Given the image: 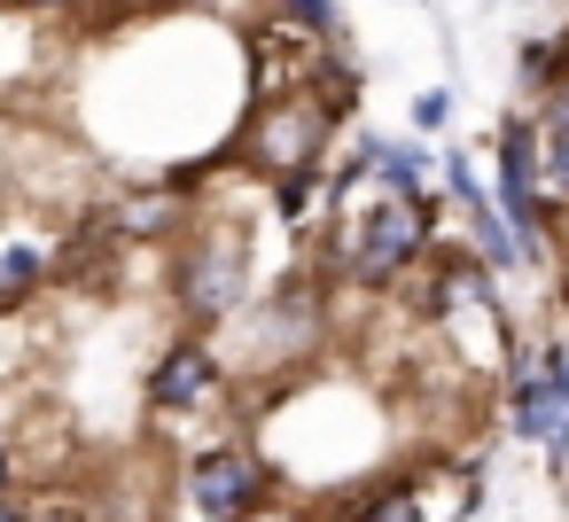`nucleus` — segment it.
Segmentation results:
<instances>
[{
    "instance_id": "obj_2",
    "label": "nucleus",
    "mask_w": 569,
    "mask_h": 522,
    "mask_svg": "<svg viewBox=\"0 0 569 522\" xmlns=\"http://www.w3.org/2000/svg\"><path fill=\"white\" fill-rule=\"evenodd\" d=\"M328 133H336V110L312 94V79L297 87V94H250L242 102V141H234V157L242 164H258V172H312L320 157H328Z\"/></svg>"
},
{
    "instance_id": "obj_13",
    "label": "nucleus",
    "mask_w": 569,
    "mask_h": 522,
    "mask_svg": "<svg viewBox=\"0 0 569 522\" xmlns=\"http://www.w3.org/2000/svg\"><path fill=\"white\" fill-rule=\"evenodd\" d=\"M445 118H452V94H437V87H429V94H413V126H421V133H437Z\"/></svg>"
},
{
    "instance_id": "obj_16",
    "label": "nucleus",
    "mask_w": 569,
    "mask_h": 522,
    "mask_svg": "<svg viewBox=\"0 0 569 522\" xmlns=\"http://www.w3.org/2000/svg\"><path fill=\"white\" fill-rule=\"evenodd\" d=\"M242 522H312V514H305V506H250Z\"/></svg>"
},
{
    "instance_id": "obj_6",
    "label": "nucleus",
    "mask_w": 569,
    "mask_h": 522,
    "mask_svg": "<svg viewBox=\"0 0 569 522\" xmlns=\"http://www.w3.org/2000/svg\"><path fill=\"white\" fill-rule=\"evenodd\" d=\"M211 398H219V351H211V335H180L149 367V405L157 413H203Z\"/></svg>"
},
{
    "instance_id": "obj_10",
    "label": "nucleus",
    "mask_w": 569,
    "mask_h": 522,
    "mask_svg": "<svg viewBox=\"0 0 569 522\" xmlns=\"http://www.w3.org/2000/svg\"><path fill=\"white\" fill-rule=\"evenodd\" d=\"M351 522H421V514H413V475L367 483V491H359V514H351Z\"/></svg>"
},
{
    "instance_id": "obj_12",
    "label": "nucleus",
    "mask_w": 569,
    "mask_h": 522,
    "mask_svg": "<svg viewBox=\"0 0 569 522\" xmlns=\"http://www.w3.org/2000/svg\"><path fill=\"white\" fill-rule=\"evenodd\" d=\"M312 203H320V164H312V172H281V188H273V211H281V219H305Z\"/></svg>"
},
{
    "instance_id": "obj_11",
    "label": "nucleus",
    "mask_w": 569,
    "mask_h": 522,
    "mask_svg": "<svg viewBox=\"0 0 569 522\" xmlns=\"http://www.w3.org/2000/svg\"><path fill=\"white\" fill-rule=\"evenodd\" d=\"M273 9H281V24L305 32V40H328V32H336V0H273Z\"/></svg>"
},
{
    "instance_id": "obj_9",
    "label": "nucleus",
    "mask_w": 569,
    "mask_h": 522,
    "mask_svg": "<svg viewBox=\"0 0 569 522\" xmlns=\"http://www.w3.org/2000/svg\"><path fill=\"white\" fill-rule=\"evenodd\" d=\"M40 273H48V258L32 250V242H17V250H0V320H9L32 289H40Z\"/></svg>"
},
{
    "instance_id": "obj_7",
    "label": "nucleus",
    "mask_w": 569,
    "mask_h": 522,
    "mask_svg": "<svg viewBox=\"0 0 569 522\" xmlns=\"http://www.w3.org/2000/svg\"><path fill=\"white\" fill-rule=\"evenodd\" d=\"M530 133H538V188H546L553 211H569V63H561V79L546 87Z\"/></svg>"
},
{
    "instance_id": "obj_5",
    "label": "nucleus",
    "mask_w": 569,
    "mask_h": 522,
    "mask_svg": "<svg viewBox=\"0 0 569 522\" xmlns=\"http://www.w3.org/2000/svg\"><path fill=\"white\" fill-rule=\"evenodd\" d=\"M234 328H242V320H234ZM242 335H250V367H297V359L328 335V297H320L312 281H289Z\"/></svg>"
},
{
    "instance_id": "obj_8",
    "label": "nucleus",
    "mask_w": 569,
    "mask_h": 522,
    "mask_svg": "<svg viewBox=\"0 0 569 522\" xmlns=\"http://www.w3.org/2000/svg\"><path fill=\"white\" fill-rule=\"evenodd\" d=\"M515 429L530 444H546L553 460H569V398L546 374H515Z\"/></svg>"
},
{
    "instance_id": "obj_17",
    "label": "nucleus",
    "mask_w": 569,
    "mask_h": 522,
    "mask_svg": "<svg viewBox=\"0 0 569 522\" xmlns=\"http://www.w3.org/2000/svg\"><path fill=\"white\" fill-rule=\"evenodd\" d=\"M9 9H24V17H56V9H87V0H9Z\"/></svg>"
},
{
    "instance_id": "obj_3",
    "label": "nucleus",
    "mask_w": 569,
    "mask_h": 522,
    "mask_svg": "<svg viewBox=\"0 0 569 522\" xmlns=\"http://www.w3.org/2000/svg\"><path fill=\"white\" fill-rule=\"evenodd\" d=\"M429 227H437V195H429V188H382V195L359 211L351 242H343L351 281H367V289L398 281V273L429 250Z\"/></svg>"
},
{
    "instance_id": "obj_4",
    "label": "nucleus",
    "mask_w": 569,
    "mask_h": 522,
    "mask_svg": "<svg viewBox=\"0 0 569 522\" xmlns=\"http://www.w3.org/2000/svg\"><path fill=\"white\" fill-rule=\"evenodd\" d=\"M266 491H273V468H266V452L242 444V436L203 444V452L188 460V506H196V522H242L250 506H266Z\"/></svg>"
},
{
    "instance_id": "obj_15",
    "label": "nucleus",
    "mask_w": 569,
    "mask_h": 522,
    "mask_svg": "<svg viewBox=\"0 0 569 522\" xmlns=\"http://www.w3.org/2000/svg\"><path fill=\"white\" fill-rule=\"evenodd\" d=\"M32 522H87V506H71V499H40Z\"/></svg>"
},
{
    "instance_id": "obj_14",
    "label": "nucleus",
    "mask_w": 569,
    "mask_h": 522,
    "mask_svg": "<svg viewBox=\"0 0 569 522\" xmlns=\"http://www.w3.org/2000/svg\"><path fill=\"white\" fill-rule=\"evenodd\" d=\"M445 180H452V195H460V203H483V180H476V164H468V157H452V164H445Z\"/></svg>"
},
{
    "instance_id": "obj_1",
    "label": "nucleus",
    "mask_w": 569,
    "mask_h": 522,
    "mask_svg": "<svg viewBox=\"0 0 569 522\" xmlns=\"http://www.w3.org/2000/svg\"><path fill=\"white\" fill-rule=\"evenodd\" d=\"M172 297L196 328H227L250 304V234L234 219H196L172 250Z\"/></svg>"
},
{
    "instance_id": "obj_18",
    "label": "nucleus",
    "mask_w": 569,
    "mask_h": 522,
    "mask_svg": "<svg viewBox=\"0 0 569 522\" xmlns=\"http://www.w3.org/2000/svg\"><path fill=\"white\" fill-rule=\"evenodd\" d=\"M0 522H32V506H24V499H9V491H0Z\"/></svg>"
},
{
    "instance_id": "obj_19",
    "label": "nucleus",
    "mask_w": 569,
    "mask_h": 522,
    "mask_svg": "<svg viewBox=\"0 0 569 522\" xmlns=\"http://www.w3.org/2000/svg\"><path fill=\"white\" fill-rule=\"evenodd\" d=\"M17 483V460H9V444H0V491H9Z\"/></svg>"
}]
</instances>
